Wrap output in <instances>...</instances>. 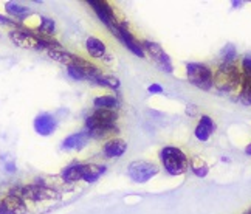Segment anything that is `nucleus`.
<instances>
[{
    "label": "nucleus",
    "mask_w": 251,
    "mask_h": 214,
    "mask_svg": "<svg viewBox=\"0 0 251 214\" xmlns=\"http://www.w3.org/2000/svg\"><path fill=\"white\" fill-rule=\"evenodd\" d=\"M244 76L239 62H222L214 70V87L222 93H236L240 90Z\"/></svg>",
    "instance_id": "obj_1"
},
{
    "label": "nucleus",
    "mask_w": 251,
    "mask_h": 214,
    "mask_svg": "<svg viewBox=\"0 0 251 214\" xmlns=\"http://www.w3.org/2000/svg\"><path fill=\"white\" fill-rule=\"evenodd\" d=\"M158 159L169 176H181L189 169V157L176 146H165L160 151Z\"/></svg>",
    "instance_id": "obj_2"
},
{
    "label": "nucleus",
    "mask_w": 251,
    "mask_h": 214,
    "mask_svg": "<svg viewBox=\"0 0 251 214\" xmlns=\"http://www.w3.org/2000/svg\"><path fill=\"white\" fill-rule=\"evenodd\" d=\"M186 78L188 81L200 90L209 92L214 87V70L209 65L201 62H188L186 64Z\"/></svg>",
    "instance_id": "obj_3"
},
{
    "label": "nucleus",
    "mask_w": 251,
    "mask_h": 214,
    "mask_svg": "<svg viewBox=\"0 0 251 214\" xmlns=\"http://www.w3.org/2000/svg\"><path fill=\"white\" fill-rule=\"evenodd\" d=\"M9 192L17 194L21 196L25 202H45V200H54L59 199V192L56 189L47 187L45 183H30V185H22V187H17L16 189H11Z\"/></svg>",
    "instance_id": "obj_4"
},
{
    "label": "nucleus",
    "mask_w": 251,
    "mask_h": 214,
    "mask_svg": "<svg viewBox=\"0 0 251 214\" xmlns=\"http://www.w3.org/2000/svg\"><path fill=\"white\" fill-rule=\"evenodd\" d=\"M100 73H102V70L100 69V67L96 64H93L92 61L85 59V57H82V56H76L75 64L67 67V75H69L75 81L93 82V80Z\"/></svg>",
    "instance_id": "obj_5"
},
{
    "label": "nucleus",
    "mask_w": 251,
    "mask_h": 214,
    "mask_svg": "<svg viewBox=\"0 0 251 214\" xmlns=\"http://www.w3.org/2000/svg\"><path fill=\"white\" fill-rule=\"evenodd\" d=\"M160 172L157 163L149 160H135L127 166V176L135 183H146Z\"/></svg>",
    "instance_id": "obj_6"
},
{
    "label": "nucleus",
    "mask_w": 251,
    "mask_h": 214,
    "mask_svg": "<svg viewBox=\"0 0 251 214\" xmlns=\"http://www.w3.org/2000/svg\"><path fill=\"white\" fill-rule=\"evenodd\" d=\"M112 34L117 37L130 53H133L135 56H138V57H146V52H144V48L141 45V41L135 37V34L129 30V25L126 22L120 21L117 28L112 31Z\"/></svg>",
    "instance_id": "obj_7"
},
{
    "label": "nucleus",
    "mask_w": 251,
    "mask_h": 214,
    "mask_svg": "<svg viewBox=\"0 0 251 214\" xmlns=\"http://www.w3.org/2000/svg\"><path fill=\"white\" fill-rule=\"evenodd\" d=\"M8 37L14 45L21 48H30V50H39V52L44 50L39 34L30 30L28 27L21 28V30H9Z\"/></svg>",
    "instance_id": "obj_8"
},
{
    "label": "nucleus",
    "mask_w": 251,
    "mask_h": 214,
    "mask_svg": "<svg viewBox=\"0 0 251 214\" xmlns=\"http://www.w3.org/2000/svg\"><path fill=\"white\" fill-rule=\"evenodd\" d=\"M141 45L144 48V52H146V54L151 56L152 62L155 64L161 72H166V73L174 72V65H172L171 57L165 50H163V47L160 44L144 39V41H141Z\"/></svg>",
    "instance_id": "obj_9"
},
{
    "label": "nucleus",
    "mask_w": 251,
    "mask_h": 214,
    "mask_svg": "<svg viewBox=\"0 0 251 214\" xmlns=\"http://www.w3.org/2000/svg\"><path fill=\"white\" fill-rule=\"evenodd\" d=\"M87 5H89L92 9H93V13L98 16L100 21L109 28V31L112 33L115 28H117L118 25V17L117 14H115V9L112 8L110 3L107 2H101V0H89L87 2Z\"/></svg>",
    "instance_id": "obj_10"
},
{
    "label": "nucleus",
    "mask_w": 251,
    "mask_h": 214,
    "mask_svg": "<svg viewBox=\"0 0 251 214\" xmlns=\"http://www.w3.org/2000/svg\"><path fill=\"white\" fill-rule=\"evenodd\" d=\"M118 112L117 110H104V109H93L90 115L85 118V131H90L98 126H110L117 124Z\"/></svg>",
    "instance_id": "obj_11"
},
{
    "label": "nucleus",
    "mask_w": 251,
    "mask_h": 214,
    "mask_svg": "<svg viewBox=\"0 0 251 214\" xmlns=\"http://www.w3.org/2000/svg\"><path fill=\"white\" fill-rule=\"evenodd\" d=\"M33 128L34 132L41 137H50L57 129V118L50 112H41L34 116Z\"/></svg>",
    "instance_id": "obj_12"
},
{
    "label": "nucleus",
    "mask_w": 251,
    "mask_h": 214,
    "mask_svg": "<svg viewBox=\"0 0 251 214\" xmlns=\"http://www.w3.org/2000/svg\"><path fill=\"white\" fill-rule=\"evenodd\" d=\"M127 151V143H126L123 138L120 137H115V138H110L107 141H104L102 148H101V154L104 159H120L126 154Z\"/></svg>",
    "instance_id": "obj_13"
},
{
    "label": "nucleus",
    "mask_w": 251,
    "mask_h": 214,
    "mask_svg": "<svg viewBox=\"0 0 251 214\" xmlns=\"http://www.w3.org/2000/svg\"><path fill=\"white\" fill-rule=\"evenodd\" d=\"M85 50L92 59H96V61H104V59H107V57H110L107 45H105L101 39L95 36H89L85 39Z\"/></svg>",
    "instance_id": "obj_14"
},
{
    "label": "nucleus",
    "mask_w": 251,
    "mask_h": 214,
    "mask_svg": "<svg viewBox=\"0 0 251 214\" xmlns=\"http://www.w3.org/2000/svg\"><path fill=\"white\" fill-rule=\"evenodd\" d=\"M0 205L3 207V210L8 214H26L28 211L26 202L21 196H17V194H13V192H8L2 199V202H0Z\"/></svg>",
    "instance_id": "obj_15"
},
{
    "label": "nucleus",
    "mask_w": 251,
    "mask_h": 214,
    "mask_svg": "<svg viewBox=\"0 0 251 214\" xmlns=\"http://www.w3.org/2000/svg\"><path fill=\"white\" fill-rule=\"evenodd\" d=\"M216 129H217V126L214 120H212L209 115H201L196 126L194 135L199 141H208L212 137V134L216 132Z\"/></svg>",
    "instance_id": "obj_16"
},
{
    "label": "nucleus",
    "mask_w": 251,
    "mask_h": 214,
    "mask_svg": "<svg viewBox=\"0 0 251 214\" xmlns=\"http://www.w3.org/2000/svg\"><path fill=\"white\" fill-rule=\"evenodd\" d=\"M90 141V137L87 131H81V132H75L72 135H69L64 141H62V149L64 151H81L84 149Z\"/></svg>",
    "instance_id": "obj_17"
},
{
    "label": "nucleus",
    "mask_w": 251,
    "mask_h": 214,
    "mask_svg": "<svg viewBox=\"0 0 251 214\" xmlns=\"http://www.w3.org/2000/svg\"><path fill=\"white\" fill-rule=\"evenodd\" d=\"M5 11L8 17H11L24 25H25V21H28V17L31 16V8L19 2H5Z\"/></svg>",
    "instance_id": "obj_18"
},
{
    "label": "nucleus",
    "mask_w": 251,
    "mask_h": 214,
    "mask_svg": "<svg viewBox=\"0 0 251 214\" xmlns=\"http://www.w3.org/2000/svg\"><path fill=\"white\" fill-rule=\"evenodd\" d=\"M82 168H84V163L81 161H73L70 163L69 166H65L59 177L65 182V183H76V182H81L82 180Z\"/></svg>",
    "instance_id": "obj_19"
},
{
    "label": "nucleus",
    "mask_w": 251,
    "mask_h": 214,
    "mask_svg": "<svg viewBox=\"0 0 251 214\" xmlns=\"http://www.w3.org/2000/svg\"><path fill=\"white\" fill-rule=\"evenodd\" d=\"M121 101L117 95H100L93 100V109H104V110H117L120 109Z\"/></svg>",
    "instance_id": "obj_20"
},
{
    "label": "nucleus",
    "mask_w": 251,
    "mask_h": 214,
    "mask_svg": "<svg viewBox=\"0 0 251 214\" xmlns=\"http://www.w3.org/2000/svg\"><path fill=\"white\" fill-rule=\"evenodd\" d=\"M105 168L104 164H96V163H84L82 168V180L85 183H93L98 180L101 176L105 174Z\"/></svg>",
    "instance_id": "obj_21"
},
{
    "label": "nucleus",
    "mask_w": 251,
    "mask_h": 214,
    "mask_svg": "<svg viewBox=\"0 0 251 214\" xmlns=\"http://www.w3.org/2000/svg\"><path fill=\"white\" fill-rule=\"evenodd\" d=\"M33 31H36L37 34H42V36H53L54 37V34H56L54 19L48 17V16H39V21H37V25L33 28Z\"/></svg>",
    "instance_id": "obj_22"
},
{
    "label": "nucleus",
    "mask_w": 251,
    "mask_h": 214,
    "mask_svg": "<svg viewBox=\"0 0 251 214\" xmlns=\"http://www.w3.org/2000/svg\"><path fill=\"white\" fill-rule=\"evenodd\" d=\"M93 84L98 85V87H104V89H109V90H118L121 87V82L117 76L113 75H107V73H100L98 76L93 80Z\"/></svg>",
    "instance_id": "obj_23"
},
{
    "label": "nucleus",
    "mask_w": 251,
    "mask_h": 214,
    "mask_svg": "<svg viewBox=\"0 0 251 214\" xmlns=\"http://www.w3.org/2000/svg\"><path fill=\"white\" fill-rule=\"evenodd\" d=\"M47 56L50 57V59H53L54 62H59L65 67H70L75 64V59H76V56L78 54H73L70 52H67V50H48L47 52Z\"/></svg>",
    "instance_id": "obj_24"
},
{
    "label": "nucleus",
    "mask_w": 251,
    "mask_h": 214,
    "mask_svg": "<svg viewBox=\"0 0 251 214\" xmlns=\"http://www.w3.org/2000/svg\"><path fill=\"white\" fill-rule=\"evenodd\" d=\"M189 169L199 179H205L208 176V172H209L208 163L201 157H191L189 159Z\"/></svg>",
    "instance_id": "obj_25"
},
{
    "label": "nucleus",
    "mask_w": 251,
    "mask_h": 214,
    "mask_svg": "<svg viewBox=\"0 0 251 214\" xmlns=\"http://www.w3.org/2000/svg\"><path fill=\"white\" fill-rule=\"evenodd\" d=\"M239 101L245 106L251 104V78H244L242 85H240L239 90Z\"/></svg>",
    "instance_id": "obj_26"
},
{
    "label": "nucleus",
    "mask_w": 251,
    "mask_h": 214,
    "mask_svg": "<svg viewBox=\"0 0 251 214\" xmlns=\"http://www.w3.org/2000/svg\"><path fill=\"white\" fill-rule=\"evenodd\" d=\"M237 59V53H236V48L233 45H226L224 50H222V62H236Z\"/></svg>",
    "instance_id": "obj_27"
},
{
    "label": "nucleus",
    "mask_w": 251,
    "mask_h": 214,
    "mask_svg": "<svg viewBox=\"0 0 251 214\" xmlns=\"http://www.w3.org/2000/svg\"><path fill=\"white\" fill-rule=\"evenodd\" d=\"M0 25L9 27L11 30H21V28H25V27H26V25H24V24H21V22L14 21V19H11V17L3 16V14H0Z\"/></svg>",
    "instance_id": "obj_28"
},
{
    "label": "nucleus",
    "mask_w": 251,
    "mask_h": 214,
    "mask_svg": "<svg viewBox=\"0 0 251 214\" xmlns=\"http://www.w3.org/2000/svg\"><path fill=\"white\" fill-rule=\"evenodd\" d=\"M244 78H251V56H244L239 62Z\"/></svg>",
    "instance_id": "obj_29"
},
{
    "label": "nucleus",
    "mask_w": 251,
    "mask_h": 214,
    "mask_svg": "<svg viewBox=\"0 0 251 214\" xmlns=\"http://www.w3.org/2000/svg\"><path fill=\"white\" fill-rule=\"evenodd\" d=\"M148 92L152 95H160V93H163V87L160 84H151L148 87Z\"/></svg>",
    "instance_id": "obj_30"
},
{
    "label": "nucleus",
    "mask_w": 251,
    "mask_h": 214,
    "mask_svg": "<svg viewBox=\"0 0 251 214\" xmlns=\"http://www.w3.org/2000/svg\"><path fill=\"white\" fill-rule=\"evenodd\" d=\"M5 169L6 172L9 174H14L17 171V166H16V163L14 161H5Z\"/></svg>",
    "instance_id": "obj_31"
},
{
    "label": "nucleus",
    "mask_w": 251,
    "mask_h": 214,
    "mask_svg": "<svg viewBox=\"0 0 251 214\" xmlns=\"http://www.w3.org/2000/svg\"><path fill=\"white\" fill-rule=\"evenodd\" d=\"M196 112H197V106H188V109H186V113L188 115H196Z\"/></svg>",
    "instance_id": "obj_32"
},
{
    "label": "nucleus",
    "mask_w": 251,
    "mask_h": 214,
    "mask_svg": "<svg viewBox=\"0 0 251 214\" xmlns=\"http://www.w3.org/2000/svg\"><path fill=\"white\" fill-rule=\"evenodd\" d=\"M0 214H8V213L3 210V207H2V205H0Z\"/></svg>",
    "instance_id": "obj_33"
}]
</instances>
